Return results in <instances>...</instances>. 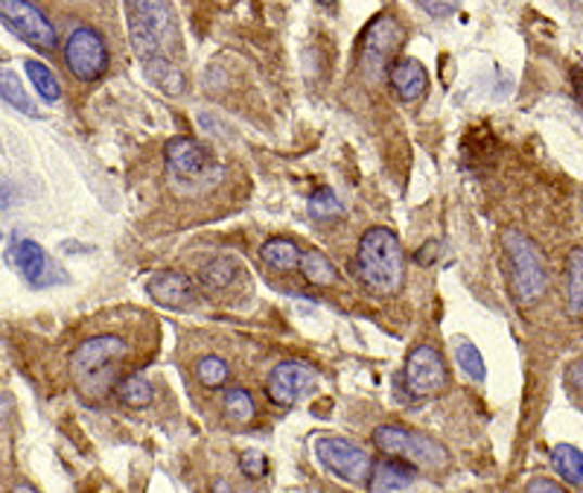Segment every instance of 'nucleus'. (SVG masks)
I'll list each match as a JSON object with an SVG mask.
<instances>
[{"instance_id":"nucleus-34","label":"nucleus","mask_w":583,"mask_h":493,"mask_svg":"<svg viewBox=\"0 0 583 493\" xmlns=\"http://www.w3.org/2000/svg\"><path fill=\"white\" fill-rule=\"evenodd\" d=\"M566 382H569L572 389L583 391V363L569 365V371H566Z\"/></svg>"},{"instance_id":"nucleus-11","label":"nucleus","mask_w":583,"mask_h":493,"mask_svg":"<svg viewBox=\"0 0 583 493\" xmlns=\"http://www.w3.org/2000/svg\"><path fill=\"white\" fill-rule=\"evenodd\" d=\"M315 382H318V371L313 365L301 363V359H287V363L275 365L266 377V397L278 409H292L315 389Z\"/></svg>"},{"instance_id":"nucleus-30","label":"nucleus","mask_w":583,"mask_h":493,"mask_svg":"<svg viewBox=\"0 0 583 493\" xmlns=\"http://www.w3.org/2000/svg\"><path fill=\"white\" fill-rule=\"evenodd\" d=\"M240 470L245 479L257 482V479H263L266 470H269V462H266V456H263L259 450H249V453H242L240 456Z\"/></svg>"},{"instance_id":"nucleus-32","label":"nucleus","mask_w":583,"mask_h":493,"mask_svg":"<svg viewBox=\"0 0 583 493\" xmlns=\"http://www.w3.org/2000/svg\"><path fill=\"white\" fill-rule=\"evenodd\" d=\"M15 202H18V187H15L12 178H7L0 173V211H10Z\"/></svg>"},{"instance_id":"nucleus-36","label":"nucleus","mask_w":583,"mask_h":493,"mask_svg":"<svg viewBox=\"0 0 583 493\" xmlns=\"http://www.w3.org/2000/svg\"><path fill=\"white\" fill-rule=\"evenodd\" d=\"M438 249H441V245H438V242H429V249L427 245H423V249H420V252H417V263H420V266H423V263H432V257H435L438 254Z\"/></svg>"},{"instance_id":"nucleus-15","label":"nucleus","mask_w":583,"mask_h":493,"mask_svg":"<svg viewBox=\"0 0 583 493\" xmlns=\"http://www.w3.org/2000/svg\"><path fill=\"white\" fill-rule=\"evenodd\" d=\"M389 85L403 103H420L429 91L427 67L420 65L417 59L397 56L389 67Z\"/></svg>"},{"instance_id":"nucleus-2","label":"nucleus","mask_w":583,"mask_h":493,"mask_svg":"<svg viewBox=\"0 0 583 493\" xmlns=\"http://www.w3.org/2000/svg\"><path fill=\"white\" fill-rule=\"evenodd\" d=\"M356 275L377 299H394L406 283V252L400 237L385 225H373L356 245Z\"/></svg>"},{"instance_id":"nucleus-7","label":"nucleus","mask_w":583,"mask_h":493,"mask_svg":"<svg viewBox=\"0 0 583 493\" xmlns=\"http://www.w3.org/2000/svg\"><path fill=\"white\" fill-rule=\"evenodd\" d=\"M373 444L385 456H397L411 462L423 470H446L449 467V450L438 438L420 432V429L400 427V424H382L373 429Z\"/></svg>"},{"instance_id":"nucleus-26","label":"nucleus","mask_w":583,"mask_h":493,"mask_svg":"<svg viewBox=\"0 0 583 493\" xmlns=\"http://www.w3.org/2000/svg\"><path fill=\"white\" fill-rule=\"evenodd\" d=\"M552 465L560 473V479H566L569 484H578L583 488V453L572 444H557L552 450Z\"/></svg>"},{"instance_id":"nucleus-16","label":"nucleus","mask_w":583,"mask_h":493,"mask_svg":"<svg viewBox=\"0 0 583 493\" xmlns=\"http://www.w3.org/2000/svg\"><path fill=\"white\" fill-rule=\"evenodd\" d=\"M417 470L411 462L397 456L382 458V462H373V470H370L368 491L373 493H391V491H408L411 484L417 482Z\"/></svg>"},{"instance_id":"nucleus-23","label":"nucleus","mask_w":583,"mask_h":493,"mask_svg":"<svg viewBox=\"0 0 583 493\" xmlns=\"http://www.w3.org/2000/svg\"><path fill=\"white\" fill-rule=\"evenodd\" d=\"M195 380H199V385L207 391H223L231 385V365H228V359L219 354H204L199 363H195L193 368Z\"/></svg>"},{"instance_id":"nucleus-38","label":"nucleus","mask_w":583,"mask_h":493,"mask_svg":"<svg viewBox=\"0 0 583 493\" xmlns=\"http://www.w3.org/2000/svg\"><path fill=\"white\" fill-rule=\"evenodd\" d=\"M0 237H3V233H0Z\"/></svg>"},{"instance_id":"nucleus-4","label":"nucleus","mask_w":583,"mask_h":493,"mask_svg":"<svg viewBox=\"0 0 583 493\" xmlns=\"http://www.w3.org/2000/svg\"><path fill=\"white\" fill-rule=\"evenodd\" d=\"M164 173H167L169 190L185 199L211 193L225 176L214 150L195 138L169 140L164 147Z\"/></svg>"},{"instance_id":"nucleus-24","label":"nucleus","mask_w":583,"mask_h":493,"mask_svg":"<svg viewBox=\"0 0 583 493\" xmlns=\"http://www.w3.org/2000/svg\"><path fill=\"white\" fill-rule=\"evenodd\" d=\"M223 415L237 427H245V424L257 418V403L251 397V391L242 389V385L223 389Z\"/></svg>"},{"instance_id":"nucleus-20","label":"nucleus","mask_w":583,"mask_h":493,"mask_svg":"<svg viewBox=\"0 0 583 493\" xmlns=\"http://www.w3.org/2000/svg\"><path fill=\"white\" fill-rule=\"evenodd\" d=\"M297 271H301L306 283H313V287H335V283H339V269H335L333 261H330L325 252H318V249L301 252Z\"/></svg>"},{"instance_id":"nucleus-18","label":"nucleus","mask_w":583,"mask_h":493,"mask_svg":"<svg viewBox=\"0 0 583 493\" xmlns=\"http://www.w3.org/2000/svg\"><path fill=\"white\" fill-rule=\"evenodd\" d=\"M143 74L152 85H155L157 91H164L167 97H178V93H185L187 79L181 74V67L176 65V59H155V62H147L143 65Z\"/></svg>"},{"instance_id":"nucleus-17","label":"nucleus","mask_w":583,"mask_h":493,"mask_svg":"<svg viewBox=\"0 0 583 493\" xmlns=\"http://www.w3.org/2000/svg\"><path fill=\"white\" fill-rule=\"evenodd\" d=\"M240 261H233L228 254H216L211 261L204 263L202 269H199V283H202L207 292H228V289L237 283L240 278Z\"/></svg>"},{"instance_id":"nucleus-29","label":"nucleus","mask_w":583,"mask_h":493,"mask_svg":"<svg viewBox=\"0 0 583 493\" xmlns=\"http://www.w3.org/2000/svg\"><path fill=\"white\" fill-rule=\"evenodd\" d=\"M455 359H458V365H461V371L467 374V377H472L476 382L487 380L484 359H482V354H479V347H476L472 342L458 344V347H455Z\"/></svg>"},{"instance_id":"nucleus-3","label":"nucleus","mask_w":583,"mask_h":493,"mask_svg":"<svg viewBox=\"0 0 583 493\" xmlns=\"http://www.w3.org/2000/svg\"><path fill=\"white\" fill-rule=\"evenodd\" d=\"M126 7V27L129 41L140 65L155 59H173L178 47V15L169 0H123Z\"/></svg>"},{"instance_id":"nucleus-31","label":"nucleus","mask_w":583,"mask_h":493,"mask_svg":"<svg viewBox=\"0 0 583 493\" xmlns=\"http://www.w3.org/2000/svg\"><path fill=\"white\" fill-rule=\"evenodd\" d=\"M417 7H420V10H427L429 15H435V18H446V15L458 12L461 0H417Z\"/></svg>"},{"instance_id":"nucleus-9","label":"nucleus","mask_w":583,"mask_h":493,"mask_svg":"<svg viewBox=\"0 0 583 493\" xmlns=\"http://www.w3.org/2000/svg\"><path fill=\"white\" fill-rule=\"evenodd\" d=\"M0 21L21 41H27L29 47H36L41 53H53L59 47L56 27L36 0H0Z\"/></svg>"},{"instance_id":"nucleus-35","label":"nucleus","mask_w":583,"mask_h":493,"mask_svg":"<svg viewBox=\"0 0 583 493\" xmlns=\"http://www.w3.org/2000/svg\"><path fill=\"white\" fill-rule=\"evenodd\" d=\"M528 491H531V493H540V491H546V493H560V491H563V484L548 482V479H534V482L528 484Z\"/></svg>"},{"instance_id":"nucleus-6","label":"nucleus","mask_w":583,"mask_h":493,"mask_svg":"<svg viewBox=\"0 0 583 493\" xmlns=\"http://www.w3.org/2000/svg\"><path fill=\"white\" fill-rule=\"evenodd\" d=\"M406 29L400 24L397 15L382 12L377 18L370 21L365 33L359 38V74L368 85H377L380 79H389L391 62L400 56V47H403Z\"/></svg>"},{"instance_id":"nucleus-21","label":"nucleus","mask_w":583,"mask_h":493,"mask_svg":"<svg viewBox=\"0 0 583 493\" xmlns=\"http://www.w3.org/2000/svg\"><path fill=\"white\" fill-rule=\"evenodd\" d=\"M566 309L572 318H583V245L566 257Z\"/></svg>"},{"instance_id":"nucleus-28","label":"nucleus","mask_w":583,"mask_h":493,"mask_svg":"<svg viewBox=\"0 0 583 493\" xmlns=\"http://www.w3.org/2000/svg\"><path fill=\"white\" fill-rule=\"evenodd\" d=\"M309 216L315 223H330L333 216H342V202L335 199V193L330 187H318L313 195H309V205H306Z\"/></svg>"},{"instance_id":"nucleus-8","label":"nucleus","mask_w":583,"mask_h":493,"mask_svg":"<svg viewBox=\"0 0 583 493\" xmlns=\"http://www.w3.org/2000/svg\"><path fill=\"white\" fill-rule=\"evenodd\" d=\"M313 453L327 473H333L335 479H342L344 484L368 488L373 458L362 447H356L353 441L339 435H318L313 444Z\"/></svg>"},{"instance_id":"nucleus-25","label":"nucleus","mask_w":583,"mask_h":493,"mask_svg":"<svg viewBox=\"0 0 583 493\" xmlns=\"http://www.w3.org/2000/svg\"><path fill=\"white\" fill-rule=\"evenodd\" d=\"M0 100H3L7 105H12V109L24 114V117H41L36 103L29 100L24 83H21L18 76L12 74V71H7V67H0Z\"/></svg>"},{"instance_id":"nucleus-14","label":"nucleus","mask_w":583,"mask_h":493,"mask_svg":"<svg viewBox=\"0 0 583 493\" xmlns=\"http://www.w3.org/2000/svg\"><path fill=\"white\" fill-rule=\"evenodd\" d=\"M149 299L167 309H190L195 304L193 280L178 269H157L147 278Z\"/></svg>"},{"instance_id":"nucleus-19","label":"nucleus","mask_w":583,"mask_h":493,"mask_svg":"<svg viewBox=\"0 0 583 493\" xmlns=\"http://www.w3.org/2000/svg\"><path fill=\"white\" fill-rule=\"evenodd\" d=\"M259 261L271 271H292L301 263V249L287 237H271L259 245Z\"/></svg>"},{"instance_id":"nucleus-10","label":"nucleus","mask_w":583,"mask_h":493,"mask_svg":"<svg viewBox=\"0 0 583 493\" xmlns=\"http://www.w3.org/2000/svg\"><path fill=\"white\" fill-rule=\"evenodd\" d=\"M112 53L105 38L93 27H74L65 41V67L76 83H100L109 71Z\"/></svg>"},{"instance_id":"nucleus-12","label":"nucleus","mask_w":583,"mask_h":493,"mask_svg":"<svg viewBox=\"0 0 583 493\" xmlns=\"http://www.w3.org/2000/svg\"><path fill=\"white\" fill-rule=\"evenodd\" d=\"M449 385V368L435 344H417L406 356V389L417 397H435Z\"/></svg>"},{"instance_id":"nucleus-22","label":"nucleus","mask_w":583,"mask_h":493,"mask_svg":"<svg viewBox=\"0 0 583 493\" xmlns=\"http://www.w3.org/2000/svg\"><path fill=\"white\" fill-rule=\"evenodd\" d=\"M117 401L131 412L147 409V406H152V401H155V385L140 371H131L126 374L121 385H117Z\"/></svg>"},{"instance_id":"nucleus-27","label":"nucleus","mask_w":583,"mask_h":493,"mask_svg":"<svg viewBox=\"0 0 583 493\" xmlns=\"http://www.w3.org/2000/svg\"><path fill=\"white\" fill-rule=\"evenodd\" d=\"M24 67H27L29 83H33V88H36L38 93H41L45 103H59V100H62V85H59L56 74H53L50 67L36 62V59H27V65Z\"/></svg>"},{"instance_id":"nucleus-1","label":"nucleus","mask_w":583,"mask_h":493,"mask_svg":"<svg viewBox=\"0 0 583 493\" xmlns=\"http://www.w3.org/2000/svg\"><path fill=\"white\" fill-rule=\"evenodd\" d=\"M135 344L117 330L93 333L71 354V382L88 406L102 403L117 391L126 374L135 371Z\"/></svg>"},{"instance_id":"nucleus-37","label":"nucleus","mask_w":583,"mask_h":493,"mask_svg":"<svg viewBox=\"0 0 583 493\" xmlns=\"http://www.w3.org/2000/svg\"><path fill=\"white\" fill-rule=\"evenodd\" d=\"M321 7H335V0H318Z\"/></svg>"},{"instance_id":"nucleus-13","label":"nucleus","mask_w":583,"mask_h":493,"mask_svg":"<svg viewBox=\"0 0 583 493\" xmlns=\"http://www.w3.org/2000/svg\"><path fill=\"white\" fill-rule=\"evenodd\" d=\"M10 263L15 269L24 275L29 287H53V283H62V275H56V266L47 261L45 249L38 245L36 240H29V237H15L12 240L10 249Z\"/></svg>"},{"instance_id":"nucleus-5","label":"nucleus","mask_w":583,"mask_h":493,"mask_svg":"<svg viewBox=\"0 0 583 493\" xmlns=\"http://www.w3.org/2000/svg\"><path fill=\"white\" fill-rule=\"evenodd\" d=\"M502 254H505V275H508L510 295L519 307H534L548 287L546 261L537 242L517 228L502 231Z\"/></svg>"},{"instance_id":"nucleus-33","label":"nucleus","mask_w":583,"mask_h":493,"mask_svg":"<svg viewBox=\"0 0 583 493\" xmlns=\"http://www.w3.org/2000/svg\"><path fill=\"white\" fill-rule=\"evenodd\" d=\"M12 412H15V401H12V394H3V391H0V432H3V427L10 424Z\"/></svg>"}]
</instances>
